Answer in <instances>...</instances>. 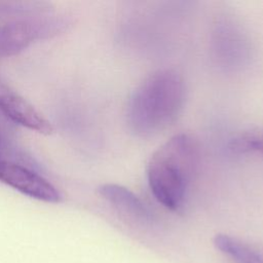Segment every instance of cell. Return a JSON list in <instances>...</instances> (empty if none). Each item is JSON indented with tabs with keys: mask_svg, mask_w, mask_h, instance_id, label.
Returning a JSON list of instances; mask_svg holds the SVG:
<instances>
[{
	"mask_svg": "<svg viewBox=\"0 0 263 263\" xmlns=\"http://www.w3.org/2000/svg\"><path fill=\"white\" fill-rule=\"evenodd\" d=\"M186 86L172 68L156 70L132 92L126 106L128 128L139 137L153 136L170 126L183 109Z\"/></svg>",
	"mask_w": 263,
	"mask_h": 263,
	"instance_id": "6da1fadb",
	"label": "cell"
},
{
	"mask_svg": "<svg viewBox=\"0 0 263 263\" xmlns=\"http://www.w3.org/2000/svg\"><path fill=\"white\" fill-rule=\"evenodd\" d=\"M199 163V146L188 134L170 138L151 155L146 173L156 200L172 211L184 204Z\"/></svg>",
	"mask_w": 263,
	"mask_h": 263,
	"instance_id": "7a4b0ae2",
	"label": "cell"
},
{
	"mask_svg": "<svg viewBox=\"0 0 263 263\" xmlns=\"http://www.w3.org/2000/svg\"><path fill=\"white\" fill-rule=\"evenodd\" d=\"M0 182L18 192L42 201L59 202V190L46 179L21 164L0 158Z\"/></svg>",
	"mask_w": 263,
	"mask_h": 263,
	"instance_id": "3957f363",
	"label": "cell"
},
{
	"mask_svg": "<svg viewBox=\"0 0 263 263\" xmlns=\"http://www.w3.org/2000/svg\"><path fill=\"white\" fill-rule=\"evenodd\" d=\"M0 111L11 121L43 135L53 130L51 123L27 100L0 80Z\"/></svg>",
	"mask_w": 263,
	"mask_h": 263,
	"instance_id": "277c9868",
	"label": "cell"
},
{
	"mask_svg": "<svg viewBox=\"0 0 263 263\" xmlns=\"http://www.w3.org/2000/svg\"><path fill=\"white\" fill-rule=\"evenodd\" d=\"M48 23L37 20H16L0 24V57H7L26 48L31 42L49 32Z\"/></svg>",
	"mask_w": 263,
	"mask_h": 263,
	"instance_id": "5b68a950",
	"label": "cell"
},
{
	"mask_svg": "<svg viewBox=\"0 0 263 263\" xmlns=\"http://www.w3.org/2000/svg\"><path fill=\"white\" fill-rule=\"evenodd\" d=\"M100 195L120 212L143 222L151 221L153 218L149 208L128 188L114 184L106 183L98 189Z\"/></svg>",
	"mask_w": 263,
	"mask_h": 263,
	"instance_id": "8992f818",
	"label": "cell"
},
{
	"mask_svg": "<svg viewBox=\"0 0 263 263\" xmlns=\"http://www.w3.org/2000/svg\"><path fill=\"white\" fill-rule=\"evenodd\" d=\"M214 245L234 263H263V256L243 241L227 234L219 233Z\"/></svg>",
	"mask_w": 263,
	"mask_h": 263,
	"instance_id": "52a82bcc",
	"label": "cell"
},
{
	"mask_svg": "<svg viewBox=\"0 0 263 263\" xmlns=\"http://www.w3.org/2000/svg\"><path fill=\"white\" fill-rule=\"evenodd\" d=\"M229 149L236 153H260L263 155V126L241 132L229 142Z\"/></svg>",
	"mask_w": 263,
	"mask_h": 263,
	"instance_id": "ba28073f",
	"label": "cell"
}]
</instances>
